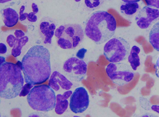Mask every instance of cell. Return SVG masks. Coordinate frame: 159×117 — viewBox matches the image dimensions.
Masks as SVG:
<instances>
[{
  "label": "cell",
  "instance_id": "cb8c5ba5",
  "mask_svg": "<svg viewBox=\"0 0 159 117\" xmlns=\"http://www.w3.org/2000/svg\"><path fill=\"white\" fill-rule=\"evenodd\" d=\"M7 51V47L4 44H0V53L1 54H5Z\"/></svg>",
  "mask_w": 159,
  "mask_h": 117
},
{
  "label": "cell",
  "instance_id": "5b68a950",
  "mask_svg": "<svg viewBox=\"0 0 159 117\" xmlns=\"http://www.w3.org/2000/svg\"><path fill=\"white\" fill-rule=\"evenodd\" d=\"M55 36L59 46L63 49H73L81 43L84 34L79 24L61 25L55 31Z\"/></svg>",
  "mask_w": 159,
  "mask_h": 117
},
{
  "label": "cell",
  "instance_id": "4fadbf2b",
  "mask_svg": "<svg viewBox=\"0 0 159 117\" xmlns=\"http://www.w3.org/2000/svg\"><path fill=\"white\" fill-rule=\"evenodd\" d=\"M56 29L55 23L50 21H43L41 22L39 26V32L44 44H51Z\"/></svg>",
  "mask_w": 159,
  "mask_h": 117
},
{
  "label": "cell",
  "instance_id": "f546056e",
  "mask_svg": "<svg viewBox=\"0 0 159 117\" xmlns=\"http://www.w3.org/2000/svg\"><path fill=\"white\" fill-rule=\"evenodd\" d=\"M12 0H0L1 3H5L7 2H10Z\"/></svg>",
  "mask_w": 159,
  "mask_h": 117
},
{
  "label": "cell",
  "instance_id": "603a6c76",
  "mask_svg": "<svg viewBox=\"0 0 159 117\" xmlns=\"http://www.w3.org/2000/svg\"><path fill=\"white\" fill-rule=\"evenodd\" d=\"M87 52V49H80L76 53V57L80 59L83 60L85 57V54Z\"/></svg>",
  "mask_w": 159,
  "mask_h": 117
},
{
  "label": "cell",
  "instance_id": "9c48e42d",
  "mask_svg": "<svg viewBox=\"0 0 159 117\" xmlns=\"http://www.w3.org/2000/svg\"><path fill=\"white\" fill-rule=\"evenodd\" d=\"M89 104V95L86 89L83 87L76 88L70 100V107L72 112L75 114L83 113L88 109Z\"/></svg>",
  "mask_w": 159,
  "mask_h": 117
},
{
  "label": "cell",
  "instance_id": "4316f807",
  "mask_svg": "<svg viewBox=\"0 0 159 117\" xmlns=\"http://www.w3.org/2000/svg\"><path fill=\"white\" fill-rule=\"evenodd\" d=\"M124 2L126 3H132V2H140L141 0H122Z\"/></svg>",
  "mask_w": 159,
  "mask_h": 117
},
{
  "label": "cell",
  "instance_id": "e0dca14e",
  "mask_svg": "<svg viewBox=\"0 0 159 117\" xmlns=\"http://www.w3.org/2000/svg\"><path fill=\"white\" fill-rule=\"evenodd\" d=\"M141 51L140 48L136 45L133 46L131 49L128 61L134 71H136L141 64L139 54Z\"/></svg>",
  "mask_w": 159,
  "mask_h": 117
},
{
  "label": "cell",
  "instance_id": "ba28073f",
  "mask_svg": "<svg viewBox=\"0 0 159 117\" xmlns=\"http://www.w3.org/2000/svg\"><path fill=\"white\" fill-rule=\"evenodd\" d=\"M63 69L65 73L72 80L80 82L86 77L87 64L82 60L73 57L65 62Z\"/></svg>",
  "mask_w": 159,
  "mask_h": 117
},
{
  "label": "cell",
  "instance_id": "5bb4252c",
  "mask_svg": "<svg viewBox=\"0 0 159 117\" xmlns=\"http://www.w3.org/2000/svg\"><path fill=\"white\" fill-rule=\"evenodd\" d=\"M73 92L72 91L68 90L63 94H58L57 96V102L55 107V112L58 115L64 114L69 106L68 99L71 97Z\"/></svg>",
  "mask_w": 159,
  "mask_h": 117
},
{
  "label": "cell",
  "instance_id": "d6986e66",
  "mask_svg": "<svg viewBox=\"0 0 159 117\" xmlns=\"http://www.w3.org/2000/svg\"><path fill=\"white\" fill-rule=\"evenodd\" d=\"M139 8V5L137 2L126 3L125 4L122 5L120 7L121 11L129 16L135 14Z\"/></svg>",
  "mask_w": 159,
  "mask_h": 117
},
{
  "label": "cell",
  "instance_id": "7a4b0ae2",
  "mask_svg": "<svg viewBox=\"0 0 159 117\" xmlns=\"http://www.w3.org/2000/svg\"><path fill=\"white\" fill-rule=\"evenodd\" d=\"M116 21L106 11H97L91 15L86 23L85 34L97 44L107 42L114 35Z\"/></svg>",
  "mask_w": 159,
  "mask_h": 117
},
{
  "label": "cell",
  "instance_id": "6da1fadb",
  "mask_svg": "<svg viewBox=\"0 0 159 117\" xmlns=\"http://www.w3.org/2000/svg\"><path fill=\"white\" fill-rule=\"evenodd\" d=\"M25 82L40 85L48 80L51 73L50 53L43 46L36 45L29 49L22 59Z\"/></svg>",
  "mask_w": 159,
  "mask_h": 117
},
{
  "label": "cell",
  "instance_id": "8fae6325",
  "mask_svg": "<svg viewBox=\"0 0 159 117\" xmlns=\"http://www.w3.org/2000/svg\"><path fill=\"white\" fill-rule=\"evenodd\" d=\"M48 85L56 91H58L61 88L65 90H70L73 83L67 77L57 71L53 72L48 82Z\"/></svg>",
  "mask_w": 159,
  "mask_h": 117
},
{
  "label": "cell",
  "instance_id": "7c38bea8",
  "mask_svg": "<svg viewBox=\"0 0 159 117\" xmlns=\"http://www.w3.org/2000/svg\"><path fill=\"white\" fill-rule=\"evenodd\" d=\"M28 36H20L9 35L7 38V43L10 47L12 48L11 54L15 58L19 57L21 53L22 48L29 41Z\"/></svg>",
  "mask_w": 159,
  "mask_h": 117
},
{
  "label": "cell",
  "instance_id": "9a60e30c",
  "mask_svg": "<svg viewBox=\"0 0 159 117\" xmlns=\"http://www.w3.org/2000/svg\"><path fill=\"white\" fill-rule=\"evenodd\" d=\"M2 12L5 26L10 28L16 25L19 19V16L16 10L7 7L3 9Z\"/></svg>",
  "mask_w": 159,
  "mask_h": 117
},
{
  "label": "cell",
  "instance_id": "3957f363",
  "mask_svg": "<svg viewBox=\"0 0 159 117\" xmlns=\"http://www.w3.org/2000/svg\"><path fill=\"white\" fill-rule=\"evenodd\" d=\"M21 69L10 62L0 66V96L3 99H14L19 95L24 84Z\"/></svg>",
  "mask_w": 159,
  "mask_h": 117
},
{
  "label": "cell",
  "instance_id": "30bf717a",
  "mask_svg": "<svg viewBox=\"0 0 159 117\" xmlns=\"http://www.w3.org/2000/svg\"><path fill=\"white\" fill-rule=\"evenodd\" d=\"M159 17V10L149 6L143 7L135 17L136 24L142 29H147L152 22Z\"/></svg>",
  "mask_w": 159,
  "mask_h": 117
},
{
  "label": "cell",
  "instance_id": "484cf974",
  "mask_svg": "<svg viewBox=\"0 0 159 117\" xmlns=\"http://www.w3.org/2000/svg\"><path fill=\"white\" fill-rule=\"evenodd\" d=\"M151 109L153 111H155L159 114V105H152Z\"/></svg>",
  "mask_w": 159,
  "mask_h": 117
},
{
  "label": "cell",
  "instance_id": "83f0119b",
  "mask_svg": "<svg viewBox=\"0 0 159 117\" xmlns=\"http://www.w3.org/2000/svg\"><path fill=\"white\" fill-rule=\"evenodd\" d=\"M17 65L20 68L21 70H22V62H20V61H18L17 63Z\"/></svg>",
  "mask_w": 159,
  "mask_h": 117
},
{
  "label": "cell",
  "instance_id": "ffe728a7",
  "mask_svg": "<svg viewBox=\"0 0 159 117\" xmlns=\"http://www.w3.org/2000/svg\"><path fill=\"white\" fill-rule=\"evenodd\" d=\"M34 85L30 83H27L22 87V89L19 94L20 97H25L30 93Z\"/></svg>",
  "mask_w": 159,
  "mask_h": 117
},
{
  "label": "cell",
  "instance_id": "8992f818",
  "mask_svg": "<svg viewBox=\"0 0 159 117\" xmlns=\"http://www.w3.org/2000/svg\"><path fill=\"white\" fill-rule=\"evenodd\" d=\"M130 45L129 42L120 37H115L106 43L103 53L108 61L113 63L121 62L129 54Z\"/></svg>",
  "mask_w": 159,
  "mask_h": 117
},
{
  "label": "cell",
  "instance_id": "f1b7e54d",
  "mask_svg": "<svg viewBox=\"0 0 159 117\" xmlns=\"http://www.w3.org/2000/svg\"><path fill=\"white\" fill-rule=\"evenodd\" d=\"M0 58H1V64H2V63H4L6 62L5 58L4 57H2V56H1V57H0Z\"/></svg>",
  "mask_w": 159,
  "mask_h": 117
},
{
  "label": "cell",
  "instance_id": "2e32d148",
  "mask_svg": "<svg viewBox=\"0 0 159 117\" xmlns=\"http://www.w3.org/2000/svg\"><path fill=\"white\" fill-rule=\"evenodd\" d=\"M31 7L32 11L28 13L27 12H24L25 6H21L19 12V19L20 21H24L26 19H27L29 21L31 22H36L37 21V16L35 14L38 13L39 11L38 6L35 3H32L31 4Z\"/></svg>",
  "mask_w": 159,
  "mask_h": 117
},
{
  "label": "cell",
  "instance_id": "4dcf8cb0",
  "mask_svg": "<svg viewBox=\"0 0 159 117\" xmlns=\"http://www.w3.org/2000/svg\"><path fill=\"white\" fill-rule=\"evenodd\" d=\"M76 2H80L81 0H75Z\"/></svg>",
  "mask_w": 159,
  "mask_h": 117
},
{
  "label": "cell",
  "instance_id": "44dd1931",
  "mask_svg": "<svg viewBox=\"0 0 159 117\" xmlns=\"http://www.w3.org/2000/svg\"><path fill=\"white\" fill-rule=\"evenodd\" d=\"M100 0H85L86 6L90 8L97 7L100 5Z\"/></svg>",
  "mask_w": 159,
  "mask_h": 117
},
{
  "label": "cell",
  "instance_id": "7402d4cb",
  "mask_svg": "<svg viewBox=\"0 0 159 117\" xmlns=\"http://www.w3.org/2000/svg\"><path fill=\"white\" fill-rule=\"evenodd\" d=\"M148 5L159 8V0H145Z\"/></svg>",
  "mask_w": 159,
  "mask_h": 117
},
{
  "label": "cell",
  "instance_id": "277c9868",
  "mask_svg": "<svg viewBox=\"0 0 159 117\" xmlns=\"http://www.w3.org/2000/svg\"><path fill=\"white\" fill-rule=\"evenodd\" d=\"M29 105L35 111L48 112L55 108L57 96L53 89L46 85L34 87L27 97Z\"/></svg>",
  "mask_w": 159,
  "mask_h": 117
},
{
  "label": "cell",
  "instance_id": "d4e9b609",
  "mask_svg": "<svg viewBox=\"0 0 159 117\" xmlns=\"http://www.w3.org/2000/svg\"><path fill=\"white\" fill-rule=\"evenodd\" d=\"M155 70H156V76L159 77V56L157 59V62L155 65Z\"/></svg>",
  "mask_w": 159,
  "mask_h": 117
},
{
  "label": "cell",
  "instance_id": "52a82bcc",
  "mask_svg": "<svg viewBox=\"0 0 159 117\" xmlns=\"http://www.w3.org/2000/svg\"><path fill=\"white\" fill-rule=\"evenodd\" d=\"M132 69L131 66L123 63H111L107 66L106 72L114 84L122 87L133 79L134 73Z\"/></svg>",
  "mask_w": 159,
  "mask_h": 117
},
{
  "label": "cell",
  "instance_id": "ac0fdd59",
  "mask_svg": "<svg viewBox=\"0 0 159 117\" xmlns=\"http://www.w3.org/2000/svg\"><path fill=\"white\" fill-rule=\"evenodd\" d=\"M149 41L154 49L159 52V21L155 23L151 29Z\"/></svg>",
  "mask_w": 159,
  "mask_h": 117
}]
</instances>
